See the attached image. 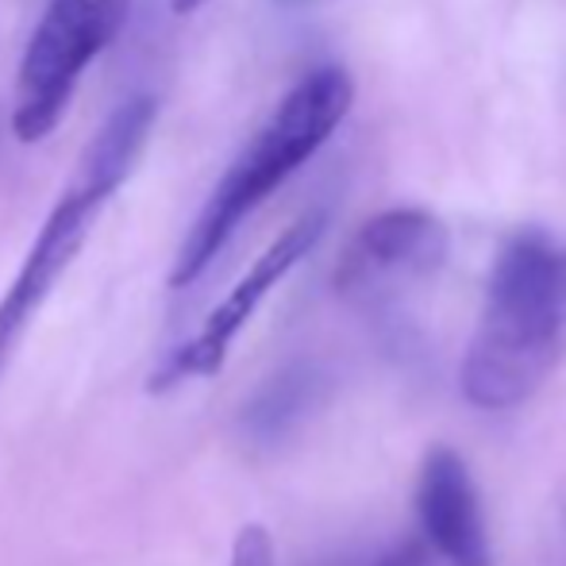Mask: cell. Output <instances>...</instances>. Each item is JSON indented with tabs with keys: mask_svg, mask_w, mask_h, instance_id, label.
I'll return each mask as SVG.
<instances>
[{
	"mask_svg": "<svg viewBox=\"0 0 566 566\" xmlns=\"http://www.w3.org/2000/svg\"><path fill=\"white\" fill-rule=\"evenodd\" d=\"M566 358V247L539 228L501 243L482 321L462 358V394L474 409L505 412L544 389Z\"/></svg>",
	"mask_w": 566,
	"mask_h": 566,
	"instance_id": "1",
	"label": "cell"
},
{
	"mask_svg": "<svg viewBox=\"0 0 566 566\" xmlns=\"http://www.w3.org/2000/svg\"><path fill=\"white\" fill-rule=\"evenodd\" d=\"M355 82L343 66H316L277 101L266 124L251 135L235 163L224 170L205 209L197 212L193 228L186 231L170 266L174 290H189L205 277V270L220 259L243 220L274 197L332 135L350 113Z\"/></svg>",
	"mask_w": 566,
	"mask_h": 566,
	"instance_id": "2",
	"label": "cell"
},
{
	"mask_svg": "<svg viewBox=\"0 0 566 566\" xmlns=\"http://www.w3.org/2000/svg\"><path fill=\"white\" fill-rule=\"evenodd\" d=\"M132 4L135 0H46L15 70V139L35 147L59 132L85 70L124 35Z\"/></svg>",
	"mask_w": 566,
	"mask_h": 566,
	"instance_id": "3",
	"label": "cell"
},
{
	"mask_svg": "<svg viewBox=\"0 0 566 566\" xmlns=\"http://www.w3.org/2000/svg\"><path fill=\"white\" fill-rule=\"evenodd\" d=\"M324 228H328V217H324V212H305V217L293 220V224L243 270V277H239V282L224 293V301L205 316L201 328H197L186 343H178V347L155 366V374H150V381H147L150 394H170V389L186 386V381L212 378V374L228 363L231 347H235V339L243 336L247 324L254 321L262 301H266L270 293L290 277V270L321 243Z\"/></svg>",
	"mask_w": 566,
	"mask_h": 566,
	"instance_id": "4",
	"label": "cell"
},
{
	"mask_svg": "<svg viewBox=\"0 0 566 566\" xmlns=\"http://www.w3.org/2000/svg\"><path fill=\"white\" fill-rule=\"evenodd\" d=\"M105 205L108 201H101L97 193H90V189L74 181L70 189H62L54 209L46 212L43 228L31 239L12 285L0 293V374H4L12 350L20 347L23 332H28L31 321L39 316V308H43L46 297L54 293V285L66 277V270L74 266V259L82 254L85 235L97 224Z\"/></svg>",
	"mask_w": 566,
	"mask_h": 566,
	"instance_id": "5",
	"label": "cell"
},
{
	"mask_svg": "<svg viewBox=\"0 0 566 566\" xmlns=\"http://www.w3.org/2000/svg\"><path fill=\"white\" fill-rule=\"evenodd\" d=\"M451 235L443 220L428 209H386L355 231L339 262L336 285L343 293H363L386 282L428 277L448 262Z\"/></svg>",
	"mask_w": 566,
	"mask_h": 566,
	"instance_id": "6",
	"label": "cell"
},
{
	"mask_svg": "<svg viewBox=\"0 0 566 566\" xmlns=\"http://www.w3.org/2000/svg\"><path fill=\"white\" fill-rule=\"evenodd\" d=\"M417 513L428 544L443 555V563L493 566L482 501H478L474 478L459 451H428L417 482Z\"/></svg>",
	"mask_w": 566,
	"mask_h": 566,
	"instance_id": "7",
	"label": "cell"
},
{
	"mask_svg": "<svg viewBox=\"0 0 566 566\" xmlns=\"http://www.w3.org/2000/svg\"><path fill=\"white\" fill-rule=\"evenodd\" d=\"M332 374L316 358H293L274 370L239 412V432L251 448L274 451L290 443L328 401Z\"/></svg>",
	"mask_w": 566,
	"mask_h": 566,
	"instance_id": "8",
	"label": "cell"
},
{
	"mask_svg": "<svg viewBox=\"0 0 566 566\" xmlns=\"http://www.w3.org/2000/svg\"><path fill=\"white\" fill-rule=\"evenodd\" d=\"M155 124H158V101L147 97V93H135L119 108H113L105 124H101V132L90 139L82 163H77L74 174L77 186L97 193L101 201H113L119 189L127 186L132 170L139 166Z\"/></svg>",
	"mask_w": 566,
	"mask_h": 566,
	"instance_id": "9",
	"label": "cell"
},
{
	"mask_svg": "<svg viewBox=\"0 0 566 566\" xmlns=\"http://www.w3.org/2000/svg\"><path fill=\"white\" fill-rule=\"evenodd\" d=\"M228 566H277V552L274 539L262 524H243L231 544V559Z\"/></svg>",
	"mask_w": 566,
	"mask_h": 566,
	"instance_id": "10",
	"label": "cell"
},
{
	"mask_svg": "<svg viewBox=\"0 0 566 566\" xmlns=\"http://www.w3.org/2000/svg\"><path fill=\"white\" fill-rule=\"evenodd\" d=\"M374 566H424V555H420V547L417 544H401L397 552H389V555H381Z\"/></svg>",
	"mask_w": 566,
	"mask_h": 566,
	"instance_id": "11",
	"label": "cell"
},
{
	"mask_svg": "<svg viewBox=\"0 0 566 566\" xmlns=\"http://www.w3.org/2000/svg\"><path fill=\"white\" fill-rule=\"evenodd\" d=\"M205 4H209V0H170V12L174 15H193V12H201Z\"/></svg>",
	"mask_w": 566,
	"mask_h": 566,
	"instance_id": "12",
	"label": "cell"
},
{
	"mask_svg": "<svg viewBox=\"0 0 566 566\" xmlns=\"http://www.w3.org/2000/svg\"><path fill=\"white\" fill-rule=\"evenodd\" d=\"M282 8H308V4H324V0H274Z\"/></svg>",
	"mask_w": 566,
	"mask_h": 566,
	"instance_id": "13",
	"label": "cell"
}]
</instances>
